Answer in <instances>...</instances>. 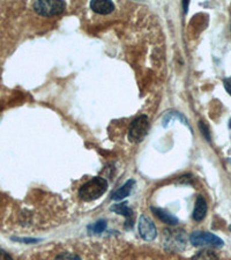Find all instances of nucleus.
Here are the masks:
<instances>
[{
    "mask_svg": "<svg viewBox=\"0 0 231 260\" xmlns=\"http://www.w3.org/2000/svg\"><path fill=\"white\" fill-rule=\"evenodd\" d=\"M66 8V3L62 0H42L34 3V10L37 14L43 16H53L61 14Z\"/></svg>",
    "mask_w": 231,
    "mask_h": 260,
    "instance_id": "f03ea898",
    "label": "nucleus"
},
{
    "mask_svg": "<svg viewBox=\"0 0 231 260\" xmlns=\"http://www.w3.org/2000/svg\"><path fill=\"white\" fill-rule=\"evenodd\" d=\"M0 260H13V258H12L5 250L0 249Z\"/></svg>",
    "mask_w": 231,
    "mask_h": 260,
    "instance_id": "f3484780",
    "label": "nucleus"
},
{
    "mask_svg": "<svg viewBox=\"0 0 231 260\" xmlns=\"http://www.w3.org/2000/svg\"><path fill=\"white\" fill-rule=\"evenodd\" d=\"M199 126H200V128H201V132H203L204 136H205L206 138H207V140H208V141H211V134H209L208 127L206 126V125L203 123V121H200Z\"/></svg>",
    "mask_w": 231,
    "mask_h": 260,
    "instance_id": "2eb2a0df",
    "label": "nucleus"
},
{
    "mask_svg": "<svg viewBox=\"0 0 231 260\" xmlns=\"http://www.w3.org/2000/svg\"><path fill=\"white\" fill-rule=\"evenodd\" d=\"M54 260H81L80 259V257H78L77 254H73V253H61L58 255V257H56V259Z\"/></svg>",
    "mask_w": 231,
    "mask_h": 260,
    "instance_id": "4468645a",
    "label": "nucleus"
},
{
    "mask_svg": "<svg viewBox=\"0 0 231 260\" xmlns=\"http://www.w3.org/2000/svg\"><path fill=\"white\" fill-rule=\"evenodd\" d=\"M152 212L154 213V215L158 217L159 220H161L162 222H164V223L169 224V225H175L177 224L179 220L177 219V217L172 215V214L166 212L164 209L162 208H156V207H152Z\"/></svg>",
    "mask_w": 231,
    "mask_h": 260,
    "instance_id": "1a4fd4ad",
    "label": "nucleus"
},
{
    "mask_svg": "<svg viewBox=\"0 0 231 260\" xmlns=\"http://www.w3.org/2000/svg\"><path fill=\"white\" fill-rule=\"evenodd\" d=\"M149 129V119L147 116H140L133 121L128 131V139L131 142H140Z\"/></svg>",
    "mask_w": 231,
    "mask_h": 260,
    "instance_id": "20e7f679",
    "label": "nucleus"
},
{
    "mask_svg": "<svg viewBox=\"0 0 231 260\" xmlns=\"http://www.w3.org/2000/svg\"><path fill=\"white\" fill-rule=\"evenodd\" d=\"M107 228V222L106 221H97L95 223L88 225V232L90 234H101L103 233Z\"/></svg>",
    "mask_w": 231,
    "mask_h": 260,
    "instance_id": "ddd939ff",
    "label": "nucleus"
},
{
    "mask_svg": "<svg viewBox=\"0 0 231 260\" xmlns=\"http://www.w3.org/2000/svg\"><path fill=\"white\" fill-rule=\"evenodd\" d=\"M134 185V180L133 179H129L126 182L123 186L119 187L118 190H117L115 193L112 194V199L113 200H123L126 197H128L129 193H131L132 188Z\"/></svg>",
    "mask_w": 231,
    "mask_h": 260,
    "instance_id": "9b49d317",
    "label": "nucleus"
},
{
    "mask_svg": "<svg viewBox=\"0 0 231 260\" xmlns=\"http://www.w3.org/2000/svg\"><path fill=\"white\" fill-rule=\"evenodd\" d=\"M186 236L183 230H166L164 232V245L167 250L182 251L186 246Z\"/></svg>",
    "mask_w": 231,
    "mask_h": 260,
    "instance_id": "7ed1b4c3",
    "label": "nucleus"
},
{
    "mask_svg": "<svg viewBox=\"0 0 231 260\" xmlns=\"http://www.w3.org/2000/svg\"><path fill=\"white\" fill-rule=\"evenodd\" d=\"M192 260H218V257L211 250H203L196 253Z\"/></svg>",
    "mask_w": 231,
    "mask_h": 260,
    "instance_id": "f8f14e48",
    "label": "nucleus"
},
{
    "mask_svg": "<svg viewBox=\"0 0 231 260\" xmlns=\"http://www.w3.org/2000/svg\"><path fill=\"white\" fill-rule=\"evenodd\" d=\"M108 190V182L102 177H94L89 182L80 187L79 197L83 201H92L98 199Z\"/></svg>",
    "mask_w": 231,
    "mask_h": 260,
    "instance_id": "f257e3e1",
    "label": "nucleus"
},
{
    "mask_svg": "<svg viewBox=\"0 0 231 260\" xmlns=\"http://www.w3.org/2000/svg\"><path fill=\"white\" fill-rule=\"evenodd\" d=\"M90 8L98 14H110L115 11V5L109 0H92Z\"/></svg>",
    "mask_w": 231,
    "mask_h": 260,
    "instance_id": "0eeeda50",
    "label": "nucleus"
},
{
    "mask_svg": "<svg viewBox=\"0 0 231 260\" xmlns=\"http://www.w3.org/2000/svg\"><path fill=\"white\" fill-rule=\"evenodd\" d=\"M229 127L231 128V119H230V121H229Z\"/></svg>",
    "mask_w": 231,
    "mask_h": 260,
    "instance_id": "a211bd4d",
    "label": "nucleus"
},
{
    "mask_svg": "<svg viewBox=\"0 0 231 260\" xmlns=\"http://www.w3.org/2000/svg\"><path fill=\"white\" fill-rule=\"evenodd\" d=\"M223 85H224L225 90L228 91V94L231 96V77L224 79V80H223Z\"/></svg>",
    "mask_w": 231,
    "mask_h": 260,
    "instance_id": "dca6fc26",
    "label": "nucleus"
},
{
    "mask_svg": "<svg viewBox=\"0 0 231 260\" xmlns=\"http://www.w3.org/2000/svg\"><path fill=\"white\" fill-rule=\"evenodd\" d=\"M229 230H230V232H231V225H230V227H229Z\"/></svg>",
    "mask_w": 231,
    "mask_h": 260,
    "instance_id": "6ab92c4d",
    "label": "nucleus"
},
{
    "mask_svg": "<svg viewBox=\"0 0 231 260\" xmlns=\"http://www.w3.org/2000/svg\"><path fill=\"white\" fill-rule=\"evenodd\" d=\"M111 211L115 212L118 214V215H121V216H125L126 220H127V222L126 223H128L129 225H133V223H131V220L133 217V211L131 208L128 207L127 203H121V204H116L113 205V206H111Z\"/></svg>",
    "mask_w": 231,
    "mask_h": 260,
    "instance_id": "9d476101",
    "label": "nucleus"
},
{
    "mask_svg": "<svg viewBox=\"0 0 231 260\" xmlns=\"http://www.w3.org/2000/svg\"><path fill=\"white\" fill-rule=\"evenodd\" d=\"M207 214V203L203 196H199L195 200L194 211H193V219L195 221H203Z\"/></svg>",
    "mask_w": 231,
    "mask_h": 260,
    "instance_id": "6e6552de",
    "label": "nucleus"
},
{
    "mask_svg": "<svg viewBox=\"0 0 231 260\" xmlns=\"http://www.w3.org/2000/svg\"><path fill=\"white\" fill-rule=\"evenodd\" d=\"M190 242L194 246H213V247H221L223 246V241L216 235L205 232H194L191 234Z\"/></svg>",
    "mask_w": 231,
    "mask_h": 260,
    "instance_id": "39448f33",
    "label": "nucleus"
},
{
    "mask_svg": "<svg viewBox=\"0 0 231 260\" xmlns=\"http://www.w3.org/2000/svg\"><path fill=\"white\" fill-rule=\"evenodd\" d=\"M139 234L145 241H154L157 236L156 227L146 215H141L139 219Z\"/></svg>",
    "mask_w": 231,
    "mask_h": 260,
    "instance_id": "423d86ee",
    "label": "nucleus"
}]
</instances>
